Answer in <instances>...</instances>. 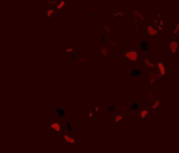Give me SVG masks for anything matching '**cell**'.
Instances as JSON below:
<instances>
[{"mask_svg": "<svg viewBox=\"0 0 179 153\" xmlns=\"http://www.w3.org/2000/svg\"><path fill=\"white\" fill-rule=\"evenodd\" d=\"M144 63H145L146 64H147V66L149 67V68H154V63H150L148 59H145V60H144Z\"/></svg>", "mask_w": 179, "mask_h": 153, "instance_id": "2e32d148", "label": "cell"}, {"mask_svg": "<svg viewBox=\"0 0 179 153\" xmlns=\"http://www.w3.org/2000/svg\"><path fill=\"white\" fill-rule=\"evenodd\" d=\"M131 108L133 109V110H134V109H136V108H138V104L137 103H133L132 105H131Z\"/></svg>", "mask_w": 179, "mask_h": 153, "instance_id": "d6986e66", "label": "cell"}, {"mask_svg": "<svg viewBox=\"0 0 179 153\" xmlns=\"http://www.w3.org/2000/svg\"><path fill=\"white\" fill-rule=\"evenodd\" d=\"M178 42L176 41H169V49L170 50V52L171 53H173L175 54L176 52V50H177L178 49Z\"/></svg>", "mask_w": 179, "mask_h": 153, "instance_id": "3957f363", "label": "cell"}, {"mask_svg": "<svg viewBox=\"0 0 179 153\" xmlns=\"http://www.w3.org/2000/svg\"><path fill=\"white\" fill-rule=\"evenodd\" d=\"M57 113H58V115L59 116H60L61 118L62 117H63V115L65 114V111L63 110V109H62V108H57Z\"/></svg>", "mask_w": 179, "mask_h": 153, "instance_id": "4fadbf2b", "label": "cell"}, {"mask_svg": "<svg viewBox=\"0 0 179 153\" xmlns=\"http://www.w3.org/2000/svg\"><path fill=\"white\" fill-rule=\"evenodd\" d=\"M139 46L140 49L142 50V52H144V53L149 52V43H148V41L145 40H141L139 41Z\"/></svg>", "mask_w": 179, "mask_h": 153, "instance_id": "7a4b0ae2", "label": "cell"}, {"mask_svg": "<svg viewBox=\"0 0 179 153\" xmlns=\"http://www.w3.org/2000/svg\"><path fill=\"white\" fill-rule=\"evenodd\" d=\"M101 51H102V53H103V55H104V56H106V55H107V49H106V48H102Z\"/></svg>", "mask_w": 179, "mask_h": 153, "instance_id": "ffe728a7", "label": "cell"}, {"mask_svg": "<svg viewBox=\"0 0 179 153\" xmlns=\"http://www.w3.org/2000/svg\"><path fill=\"white\" fill-rule=\"evenodd\" d=\"M129 76H142V71L141 70H133L130 71Z\"/></svg>", "mask_w": 179, "mask_h": 153, "instance_id": "8992f818", "label": "cell"}, {"mask_svg": "<svg viewBox=\"0 0 179 153\" xmlns=\"http://www.w3.org/2000/svg\"><path fill=\"white\" fill-rule=\"evenodd\" d=\"M156 78H158V76H156V74H151V76H150V84H153V83H154V81H156Z\"/></svg>", "mask_w": 179, "mask_h": 153, "instance_id": "5bb4252c", "label": "cell"}, {"mask_svg": "<svg viewBox=\"0 0 179 153\" xmlns=\"http://www.w3.org/2000/svg\"><path fill=\"white\" fill-rule=\"evenodd\" d=\"M73 49H71V48H68V49H66V52H69V53L72 54V52H73Z\"/></svg>", "mask_w": 179, "mask_h": 153, "instance_id": "7402d4cb", "label": "cell"}, {"mask_svg": "<svg viewBox=\"0 0 179 153\" xmlns=\"http://www.w3.org/2000/svg\"><path fill=\"white\" fill-rule=\"evenodd\" d=\"M158 29L160 30V31H162V30H163V27H161V26H160V25H159V26H158Z\"/></svg>", "mask_w": 179, "mask_h": 153, "instance_id": "cb8c5ba5", "label": "cell"}, {"mask_svg": "<svg viewBox=\"0 0 179 153\" xmlns=\"http://www.w3.org/2000/svg\"><path fill=\"white\" fill-rule=\"evenodd\" d=\"M148 110H147V109H144L140 113V117L142 118V119H145L146 117H148Z\"/></svg>", "mask_w": 179, "mask_h": 153, "instance_id": "30bf717a", "label": "cell"}, {"mask_svg": "<svg viewBox=\"0 0 179 153\" xmlns=\"http://www.w3.org/2000/svg\"><path fill=\"white\" fill-rule=\"evenodd\" d=\"M123 119H124V115L119 114V113L115 114L114 116H113V120H114V121H116V122H119L120 121H123Z\"/></svg>", "mask_w": 179, "mask_h": 153, "instance_id": "9c48e42d", "label": "cell"}, {"mask_svg": "<svg viewBox=\"0 0 179 153\" xmlns=\"http://www.w3.org/2000/svg\"><path fill=\"white\" fill-rule=\"evenodd\" d=\"M157 67H158V71H159V73L161 74V76H164L165 75L164 64H163L162 63H157Z\"/></svg>", "mask_w": 179, "mask_h": 153, "instance_id": "52a82bcc", "label": "cell"}, {"mask_svg": "<svg viewBox=\"0 0 179 153\" xmlns=\"http://www.w3.org/2000/svg\"><path fill=\"white\" fill-rule=\"evenodd\" d=\"M54 10H52V9H48V10H47V11H46V16H47V17H51L52 15L54 14Z\"/></svg>", "mask_w": 179, "mask_h": 153, "instance_id": "e0dca14e", "label": "cell"}, {"mask_svg": "<svg viewBox=\"0 0 179 153\" xmlns=\"http://www.w3.org/2000/svg\"><path fill=\"white\" fill-rule=\"evenodd\" d=\"M125 56L127 60L132 61V62H135L139 59V54L135 50H128L125 53Z\"/></svg>", "mask_w": 179, "mask_h": 153, "instance_id": "6da1fadb", "label": "cell"}, {"mask_svg": "<svg viewBox=\"0 0 179 153\" xmlns=\"http://www.w3.org/2000/svg\"><path fill=\"white\" fill-rule=\"evenodd\" d=\"M179 32V24H176V27H175V29L173 30V33L174 34H177Z\"/></svg>", "mask_w": 179, "mask_h": 153, "instance_id": "ac0fdd59", "label": "cell"}, {"mask_svg": "<svg viewBox=\"0 0 179 153\" xmlns=\"http://www.w3.org/2000/svg\"><path fill=\"white\" fill-rule=\"evenodd\" d=\"M160 104H161V100H157L156 102H154V104H153V106H152V109H156L157 108H158L159 106H160Z\"/></svg>", "mask_w": 179, "mask_h": 153, "instance_id": "9a60e30c", "label": "cell"}, {"mask_svg": "<svg viewBox=\"0 0 179 153\" xmlns=\"http://www.w3.org/2000/svg\"><path fill=\"white\" fill-rule=\"evenodd\" d=\"M147 31H148V34H149V35L156 36L157 34V30L154 27H152V26H150V25H148Z\"/></svg>", "mask_w": 179, "mask_h": 153, "instance_id": "5b68a950", "label": "cell"}, {"mask_svg": "<svg viewBox=\"0 0 179 153\" xmlns=\"http://www.w3.org/2000/svg\"><path fill=\"white\" fill-rule=\"evenodd\" d=\"M134 14L135 16H136L138 19H141V20H143V19H144V16H143V14H142V13H141V12H138V11H134Z\"/></svg>", "mask_w": 179, "mask_h": 153, "instance_id": "8fae6325", "label": "cell"}, {"mask_svg": "<svg viewBox=\"0 0 179 153\" xmlns=\"http://www.w3.org/2000/svg\"><path fill=\"white\" fill-rule=\"evenodd\" d=\"M50 128H52L54 131H55L56 133L61 132V125L58 121H53L50 124Z\"/></svg>", "mask_w": 179, "mask_h": 153, "instance_id": "277c9868", "label": "cell"}, {"mask_svg": "<svg viewBox=\"0 0 179 153\" xmlns=\"http://www.w3.org/2000/svg\"><path fill=\"white\" fill-rule=\"evenodd\" d=\"M104 28L106 29V31L110 33L111 32V29H112V27H111V26H109V25H106V26H104Z\"/></svg>", "mask_w": 179, "mask_h": 153, "instance_id": "44dd1931", "label": "cell"}, {"mask_svg": "<svg viewBox=\"0 0 179 153\" xmlns=\"http://www.w3.org/2000/svg\"><path fill=\"white\" fill-rule=\"evenodd\" d=\"M63 140L68 143H75V139H74V137L69 136V135L67 134L63 135Z\"/></svg>", "mask_w": 179, "mask_h": 153, "instance_id": "ba28073f", "label": "cell"}, {"mask_svg": "<svg viewBox=\"0 0 179 153\" xmlns=\"http://www.w3.org/2000/svg\"><path fill=\"white\" fill-rule=\"evenodd\" d=\"M65 5H66V2H65V1H61V2H59V4L57 5V6H56V8H57L58 10L63 9V8L65 7Z\"/></svg>", "mask_w": 179, "mask_h": 153, "instance_id": "7c38bea8", "label": "cell"}, {"mask_svg": "<svg viewBox=\"0 0 179 153\" xmlns=\"http://www.w3.org/2000/svg\"><path fill=\"white\" fill-rule=\"evenodd\" d=\"M100 41H101V42L104 41V34H101V38H100Z\"/></svg>", "mask_w": 179, "mask_h": 153, "instance_id": "603a6c76", "label": "cell"}]
</instances>
